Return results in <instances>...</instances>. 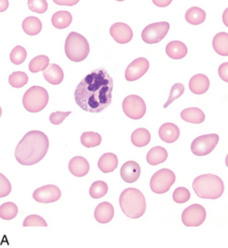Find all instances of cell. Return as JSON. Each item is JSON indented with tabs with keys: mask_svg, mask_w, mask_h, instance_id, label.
Wrapping results in <instances>:
<instances>
[{
	"mask_svg": "<svg viewBox=\"0 0 228 248\" xmlns=\"http://www.w3.org/2000/svg\"><path fill=\"white\" fill-rule=\"evenodd\" d=\"M113 79L105 69H96L85 76L74 93L77 106L88 113H101L112 101Z\"/></svg>",
	"mask_w": 228,
	"mask_h": 248,
	"instance_id": "1",
	"label": "cell"
},
{
	"mask_svg": "<svg viewBox=\"0 0 228 248\" xmlns=\"http://www.w3.org/2000/svg\"><path fill=\"white\" fill-rule=\"evenodd\" d=\"M49 149L48 137L39 130L27 133L15 149V157L19 164L32 166L40 162Z\"/></svg>",
	"mask_w": 228,
	"mask_h": 248,
	"instance_id": "2",
	"label": "cell"
},
{
	"mask_svg": "<svg viewBox=\"0 0 228 248\" xmlns=\"http://www.w3.org/2000/svg\"><path fill=\"white\" fill-rule=\"evenodd\" d=\"M120 206L127 217L138 219L144 215L146 210L144 194L135 188L125 189L121 193Z\"/></svg>",
	"mask_w": 228,
	"mask_h": 248,
	"instance_id": "3",
	"label": "cell"
},
{
	"mask_svg": "<svg viewBox=\"0 0 228 248\" xmlns=\"http://www.w3.org/2000/svg\"><path fill=\"white\" fill-rule=\"evenodd\" d=\"M193 188L199 198L215 200L223 195L225 184L214 174H203L195 179Z\"/></svg>",
	"mask_w": 228,
	"mask_h": 248,
	"instance_id": "4",
	"label": "cell"
},
{
	"mask_svg": "<svg viewBox=\"0 0 228 248\" xmlns=\"http://www.w3.org/2000/svg\"><path fill=\"white\" fill-rule=\"evenodd\" d=\"M90 51L89 44L83 35L77 32H70L65 42V52L68 58L79 62L88 56Z\"/></svg>",
	"mask_w": 228,
	"mask_h": 248,
	"instance_id": "5",
	"label": "cell"
},
{
	"mask_svg": "<svg viewBox=\"0 0 228 248\" xmlns=\"http://www.w3.org/2000/svg\"><path fill=\"white\" fill-rule=\"evenodd\" d=\"M49 94L45 88L34 85L26 91L23 95V107L30 113H38L46 108Z\"/></svg>",
	"mask_w": 228,
	"mask_h": 248,
	"instance_id": "6",
	"label": "cell"
},
{
	"mask_svg": "<svg viewBox=\"0 0 228 248\" xmlns=\"http://www.w3.org/2000/svg\"><path fill=\"white\" fill-rule=\"evenodd\" d=\"M176 182L175 173L169 169H161L154 174L150 180L151 190L158 194H163L169 191Z\"/></svg>",
	"mask_w": 228,
	"mask_h": 248,
	"instance_id": "7",
	"label": "cell"
},
{
	"mask_svg": "<svg viewBox=\"0 0 228 248\" xmlns=\"http://www.w3.org/2000/svg\"><path fill=\"white\" fill-rule=\"evenodd\" d=\"M219 142V136L217 134H208L196 138L193 141L191 149L196 156H206L210 154Z\"/></svg>",
	"mask_w": 228,
	"mask_h": 248,
	"instance_id": "8",
	"label": "cell"
},
{
	"mask_svg": "<svg viewBox=\"0 0 228 248\" xmlns=\"http://www.w3.org/2000/svg\"><path fill=\"white\" fill-rule=\"evenodd\" d=\"M123 113L129 118L138 120L144 117L146 112V106L144 100L140 96L131 94L124 98L123 102Z\"/></svg>",
	"mask_w": 228,
	"mask_h": 248,
	"instance_id": "9",
	"label": "cell"
},
{
	"mask_svg": "<svg viewBox=\"0 0 228 248\" xmlns=\"http://www.w3.org/2000/svg\"><path fill=\"white\" fill-rule=\"evenodd\" d=\"M170 25L169 22L162 21L146 26L142 32V39L147 44L160 42L169 32Z\"/></svg>",
	"mask_w": 228,
	"mask_h": 248,
	"instance_id": "10",
	"label": "cell"
},
{
	"mask_svg": "<svg viewBox=\"0 0 228 248\" xmlns=\"http://www.w3.org/2000/svg\"><path fill=\"white\" fill-rule=\"evenodd\" d=\"M206 219V211L201 204L195 203L187 207L181 215V221L187 227H198Z\"/></svg>",
	"mask_w": 228,
	"mask_h": 248,
	"instance_id": "11",
	"label": "cell"
},
{
	"mask_svg": "<svg viewBox=\"0 0 228 248\" xmlns=\"http://www.w3.org/2000/svg\"><path fill=\"white\" fill-rule=\"evenodd\" d=\"M61 190L55 185H45L34 190L33 197L41 203H51L61 198Z\"/></svg>",
	"mask_w": 228,
	"mask_h": 248,
	"instance_id": "12",
	"label": "cell"
},
{
	"mask_svg": "<svg viewBox=\"0 0 228 248\" xmlns=\"http://www.w3.org/2000/svg\"><path fill=\"white\" fill-rule=\"evenodd\" d=\"M149 69V62L147 59L138 58L133 61L125 71V79L128 82H134L144 76Z\"/></svg>",
	"mask_w": 228,
	"mask_h": 248,
	"instance_id": "13",
	"label": "cell"
},
{
	"mask_svg": "<svg viewBox=\"0 0 228 248\" xmlns=\"http://www.w3.org/2000/svg\"><path fill=\"white\" fill-rule=\"evenodd\" d=\"M110 36L113 38V40L118 42L119 44L128 43L132 41L134 37L133 30L131 29V27L123 22L114 23L111 26L110 29Z\"/></svg>",
	"mask_w": 228,
	"mask_h": 248,
	"instance_id": "14",
	"label": "cell"
},
{
	"mask_svg": "<svg viewBox=\"0 0 228 248\" xmlns=\"http://www.w3.org/2000/svg\"><path fill=\"white\" fill-rule=\"evenodd\" d=\"M121 177L126 183H134L136 182L141 174L140 165L134 160H129L122 166Z\"/></svg>",
	"mask_w": 228,
	"mask_h": 248,
	"instance_id": "15",
	"label": "cell"
},
{
	"mask_svg": "<svg viewBox=\"0 0 228 248\" xmlns=\"http://www.w3.org/2000/svg\"><path fill=\"white\" fill-rule=\"evenodd\" d=\"M114 208L108 202H103L96 207L94 212V217L96 221L100 223H108L113 219Z\"/></svg>",
	"mask_w": 228,
	"mask_h": 248,
	"instance_id": "16",
	"label": "cell"
},
{
	"mask_svg": "<svg viewBox=\"0 0 228 248\" xmlns=\"http://www.w3.org/2000/svg\"><path fill=\"white\" fill-rule=\"evenodd\" d=\"M68 169L71 174L76 177H84L89 171V163L88 161L83 157L76 156L69 161Z\"/></svg>",
	"mask_w": 228,
	"mask_h": 248,
	"instance_id": "17",
	"label": "cell"
},
{
	"mask_svg": "<svg viewBox=\"0 0 228 248\" xmlns=\"http://www.w3.org/2000/svg\"><path fill=\"white\" fill-rule=\"evenodd\" d=\"M210 87L209 78L204 75L193 76L189 82V88L195 94H203L208 91Z\"/></svg>",
	"mask_w": 228,
	"mask_h": 248,
	"instance_id": "18",
	"label": "cell"
},
{
	"mask_svg": "<svg viewBox=\"0 0 228 248\" xmlns=\"http://www.w3.org/2000/svg\"><path fill=\"white\" fill-rule=\"evenodd\" d=\"M158 135L162 140L166 143H174L179 138L180 131L177 124L173 123H165L162 124L158 130Z\"/></svg>",
	"mask_w": 228,
	"mask_h": 248,
	"instance_id": "19",
	"label": "cell"
},
{
	"mask_svg": "<svg viewBox=\"0 0 228 248\" xmlns=\"http://www.w3.org/2000/svg\"><path fill=\"white\" fill-rule=\"evenodd\" d=\"M118 157L113 153H105L100 157L98 167L103 173H110L114 171L118 167Z\"/></svg>",
	"mask_w": 228,
	"mask_h": 248,
	"instance_id": "20",
	"label": "cell"
},
{
	"mask_svg": "<svg viewBox=\"0 0 228 248\" xmlns=\"http://www.w3.org/2000/svg\"><path fill=\"white\" fill-rule=\"evenodd\" d=\"M166 53L169 58L180 60L184 58L188 53L186 44L178 41H173L168 43L166 47Z\"/></svg>",
	"mask_w": 228,
	"mask_h": 248,
	"instance_id": "21",
	"label": "cell"
},
{
	"mask_svg": "<svg viewBox=\"0 0 228 248\" xmlns=\"http://www.w3.org/2000/svg\"><path fill=\"white\" fill-rule=\"evenodd\" d=\"M42 75L48 83L53 85L60 84L64 80V72L62 68L54 63H51L45 71L42 72Z\"/></svg>",
	"mask_w": 228,
	"mask_h": 248,
	"instance_id": "22",
	"label": "cell"
},
{
	"mask_svg": "<svg viewBox=\"0 0 228 248\" xmlns=\"http://www.w3.org/2000/svg\"><path fill=\"white\" fill-rule=\"evenodd\" d=\"M167 149L160 146L154 147L150 149L146 155V161L151 166H157L165 162L168 158Z\"/></svg>",
	"mask_w": 228,
	"mask_h": 248,
	"instance_id": "23",
	"label": "cell"
},
{
	"mask_svg": "<svg viewBox=\"0 0 228 248\" xmlns=\"http://www.w3.org/2000/svg\"><path fill=\"white\" fill-rule=\"evenodd\" d=\"M180 117L188 123L202 124L205 120V115L200 108H186L181 111Z\"/></svg>",
	"mask_w": 228,
	"mask_h": 248,
	"instance_id": "24",
	"label": "cell"
},
{
	"mask_svg": "<svg viewBox=\"0 0 228 248\" xmlns=\"http://www.w3.org/2000/svg\"><path fill=\"white\" fill-rule=\"evenodd\" d=\"M73 20V17L70 14V12L66 11V10H61L55 12L53 17H52V24L58 29V30H63V29H67L68 27L71 25Z\"/></svg>",
	"mask_w": 228,
	"mask_h": 248,
	"instance_id": "25",
	"label": "cell"
},
{
	"mask_svg": "<svg viewBox=\"0 0 228 248\" xmlns=\"http://www.w3.org/2000/svg\"><path fill=\"white\" fill-rule=\"evenodd\" d=\"M213 50L221 56H228V33L220 32L213 37Z\"/></svg>",
	"mask_w": 228,
	"mask_h": 248,
	"instance_id": "26",
	"label": "cell"
},
{
	"mask_svg": "<svg viewBox=\"0 0 228 248\" xmlns=\"http://www.w3.org/2000/svg\"><path fill=\"white\" fill-rule=\"evenodd\" d=\"M151 140V134L145 128H137L131 136L133 145L137 148H143L149 144Z\"/></svg>",
	"mask_w": 228,
	"mask_h": 248,
	"instance_id": "27",
	"label": "cell"
},
{
	"mask_svg": "<svg viewBox=\"0 0 228 248\" xmlns=\"http://www.w3.org/2000/svg\"><path fill=\"white\" fill-rule=\"evenodd\" d=\"M21 26L23 31L30 36H35L42 31V24L41 20L34 16L26 17Z\"/></svg>",
	"mask_w": 228,
	"mask_h": 248,
	"instance_id": "28",
	"label": "cell"
},
{
	"mask_svg": "<svg viewBox=\"0 0 228 248\" xmlns=\"http://www.w3.org/2000/svg\"><path fill=\"white\" fill-rule=\"evenodd\" d=\"M185 18H186L187 22L192 25H200L205 21L206 13L201 8L193 7L187 10Z\"/></svg>",
	"mask_w": 228,
	"mask_h": 248,
	"instance_id": "29",
	"label": "cell"
},
{
	"mask_svg": "<svg viewBox=\"0 0 228 248\" xmlns=\"http://www.w3.org/2000/svg\"><path fill=\"white\" fill-rule=\"evenodd\" d=\"M50 59L45 55H39L33 59L29 63V70L33 74L45 71L50 65Z\"/></svg>",
	"mask_w": 228,
	"mask_h": 248,
	"instance_id": "30",
	"label": "cell"
},
{
	"mask_svg": "<svg viewBox=\"0 0 228 248\" xmlns=\"http://www.w3.org/2000/svg\"><path fill=\"white\" fill-rule=\"evenodd\" d=\"M102 140V136L100 134L91 131L83 133L80 138L81 144L86 148H95L100 146Z\"/></svg>",
	"mask_w": 228,
	"mask_h": 248,
	"instance_id": "31",
	"label": "cell"
},
{
	"mask_svg": "<svg viewBox=\"0 0 228 248\" xmlns=\"http://www.w3.org/2000/svg\"><path fill=\"white\" fill-rule=\"evenodd\" d=\"M18 215V206L14 202H5L0 206V218L3 220H12Z\"/></svg>",
	"mask_w": 228,
	"mask_h": 248,
	"instance_id": "32",
	"label": "cell"
},
{
	"mask_svg": "<svg viewBox=\"0 0 228 248\" xmlns=\"http://www.w3.org/2000/svg\"><path fill=\"white\" fill-rule=\"evenodd\" d=\"M109 187L107 185V183L102 181H98L92 183V185L90 186L89 189V195L91 196V198L100 199L105 196L108 192Z\"/></svg>",
	"mask_w": 228,
	"mask_h": 248,
	"instance_id": "33",
	"label": "cell"
},
{
	"mask_svg": "<svg viewBox=\"0 0 228 248\" xmlns=\"http://www.w3.org/2000/svg\"><path fill=\"white\" fill-rule=\"evenodd\" d=\"M29 77L23 72H14L9 75V83L14 88H21L28 83Z\"/></svg>",
	"mask_w": 228,
	"mask_h": 248,
	"instance_id": "34",
	"label": "cell"
},
{
	"mask_svg": "<svg viewBox=\"0 0 228 248\" xmlns=\"http://www.w3.org/2000/svg\"><path fill=\"white\" fill-rule=\"evenodd\" d=\"M10 61L13 64L19 65L25 62L27 58V51L21 46H16L10 52Z\"/></svg>",
	"mask_w": 228,
	"mask_h": 248,
	"instance_id": "35",
	"label": "cell"
},
{
	"mask_svg": "<svg viewBox=\"0 0 228 248\" xmlns=\"http://www.w3.org/2000/svg\"><path fill=\"white\" fill-rule=\"evenodd\" d=\"M185 91V87L182 83H175L171 90H170V93H169V97L167 103L164 105V108H167L169 107L170 104H172L175 100H177V98H179Z\"/></svg>",
	"mask_w": 228,
	"mask_h": 248,
	"instance_id": "36",
	"label": "cell"
},
{
	"mask_svg": "<svg viewBox=\"0 0 228 248\" xmlns=\"http://www.w3.org/2000/svg\"><path fill=\"white\" fill-rule=\"evenodd\" d=\"M28 7L33 12L43 14L48 9V3L46 0H28Z\"/></svg>",
	"mask_w": 228,
	"mask_h": 248,
	"instance_id": "37",
	"label": "cell"
},
{
	"mask_svg": "<svg viewBox=\"0 0 228 248\" xmlns=\"http://www.w3.org/2000/svg\"><path fill=\"white\" fill-rule=\"evenodd\" d=\"M46 221L42 218V216L37 215H32L27 216L23 222L24 227H32V226H41V227H47Z\"/></svg>",
	"mask_w": 228,
	"mask_h": 248,
	"instance_id": "38",
	"label": "cell"
},
{
	"mask_svg": "<svg viewBox=\"0 0 228 248\" xmlns=\"http://www.w3.org/2000/svg\"><path fill=\"white\" fill-rule=\"evenodd\" d=\"M173 200L177 203H184L191 199L190 190L184 187H178L173 192Z\"/></svg>",
	"mask_w": 228,
	"mask_h": 248,
	"instance_id": "39",
	"label": "cell"
},
{
	"mask_svg": "<svg viewBox=\"0 0 228 248\" xmlns=\"http://www.w3.org/2000/svg\"><path fill=\"white\" fill-rule=\"evenodd\" d=\"M11 191V184L9 180L0 173V198H4L8 196Z\"/></svg>",
	"mask_w": 228,
	"mask_h": 248,
	"instance_id": "40",
	"label": "cell"
},
{
	"mask_svg": "<svg viewBox=\"0 0 228 248\" xmlns=\"http://www.w3.org/2000/svg\"><path fill=\"white\" fill-rule=\"evenodd\" d=\"M71 114V112H61V111H56L53 112L50 115L49 120L52 124L58 125V124H62L65 119L68 117L69 115Z\"/></svg>",
	"mask_w": 228,
	"mask_h": 248,
	"instance_id": "41",
	"label": "cell"
},
{
	"mask_svg": "<svg viewBox=\"0 0 228 248\" xmlns=\"http://www.w3.org/2000/svg\"><path fill=\"white\" fill-rule=\"evenodd\" d=\"M218 75L223 81L228 83V62H225L220 65Z\"/></svg>",
	"mask_w": 228,
	"mask_h": 248,
	"instance_id": "42",
	"label": "cell"
},
{
	"mask_svg": "<svg viewBox=\"0 0 228 248\" xmlns=\"http://www.w3.org/2000/svg\"><path fill=\"white\" fill-rule=\"evenodd\" d=\"M53 2L61 6H74L78 3V0H53Z\"/></svg>",
	"mask_w": 228,
	"mask_h": 248,
	"instance_id": "43",
	"label": "cell"
},
{
	"mask_svg": "<svg viewBox=\"0 0 228 248\" xmlns=\"http://www.w3.org/2000/svg\"><path fill=\"white\" fill-rule=\"evenodd\" d=\"M171 2H172V0H153V3L159 8L167 7Z\"/></svg>",
	"mask_w": 228,
	"mask_h": 248,
	"instance_id": "44",
	"label": "cell"
},
{
	"mask_svg": "<svg viewBox=\"0 0 228 248\" xmlns=\"http://www.w3.org/2000/svg\"><path fill=\"white\" fill-rule=\"evenodd\" d=\"M8 8H9V1L0 0V12L5 11Z\"/></svg>",
	"mask_w": 228,
	"mask_h": 248,
	"instance_id": "45",
	"label": "cell"
},
{
	"mask_svg": "<svg viewBox=\"0 0 228 248\" xmlns=\"http://www.w3.org/2000/svg\"><path fill=\"white\" fill-rule=\"evenodd\" d=\"M223 20H224L225 25L228 27V9H226V11H225V13L223 15Z\"/></svg>",
	"mask_w": 228,
	"mask_h": 248,
	"instance_id": "46",
	"label": "cell"
}]
</instances>
